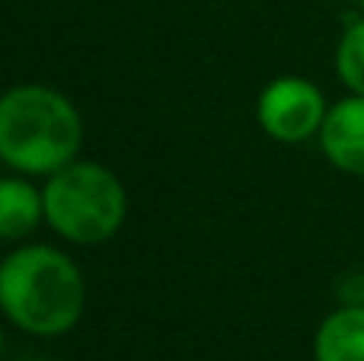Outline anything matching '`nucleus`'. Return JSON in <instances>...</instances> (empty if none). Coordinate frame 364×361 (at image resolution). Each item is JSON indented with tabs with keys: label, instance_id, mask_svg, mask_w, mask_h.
<instances>
[{
	"label": "nucleus",
	"instance_id": "obj_8",
	"mask_svg": "<svg viewBox=\"0 0 364 361\" xmlns=\"http://www.w3.org/2000/svg\"><path fill=\"white\" fill-rule=\"evenodd\" d=\"M336 74L346 83L348 93L364 96V13L361 19L346 26L336 45Z\"/></svg>",
	"mask_w": 364,
	"mask_h": 361
},
{
	"label": "nucleus",
	"instance_id": "obj_3",
	"mask_svg": "<svg viewBox=\"0 0 364 361\" xmlns=\"http://www.w3.org/2000/svg\"><path fill=\"white\" fill-rule=\"evenodd\" d=\"M45 224L58 237L80 247L112 240L128 215V195L122 179L93 160H74L51 173L42 189Z\"/></svg>",
	"mask_w": 364,
	"mask_h": 361
},
{
	"label": "nucleus",
	"instance_id": "obj_7",
	"mask_svg": "<svg viewBox=\"0 0 364 361\" xmlns=\"http://www.w3.org/2000/svg\"><path fill=\"white\" fill-rule=\"evenodd\" d=\"M314 361H364V304H342L314 336Z\"/></svg>",
	"mask_w": 364,
	"mask_h": 361
},
{
	"label": "nucleus",
	"instance_id": "obj_1",
	"mask_svg": "<svg viewBox=\"0 0 364 361\" xmlns=\"http://www.w3.org/2000/svg\"><path fill=\"white\" fill-rule=\"evenodd\" d=\"M87 304V281L68 253L45 243L19 247L0 262V311L29 336L74 330Z\"/></svg>",
	"mask_w": 364,
	"mask_h": 361
},
{
	"label": "nucleus",
	"instance_id": "obj_6",
	"mask_svg": "<svg viewBox=\"0 0 364 361\" xmlns=\"http://www.w3.org/2000/svg\"><path fill=\"white\" fill-rule=\"evenodd\" d=\"M45 221V195L38 185L19 176L0 179V240H23Z\"/></svg>",
	"mask_w": 364,
	"mask_h": 361
},
{
	"label": "nucleus",
	"instance_id": "obj_4",
	"mask_svg": "<svg viewBox=\"0 0 364 361\" xmlns=\"http://www.w3.org/2000/svg\"><path fill=\"white\" fill-rule=\"evenodd\" d=\"M326 96L314 80L297 74L275 77L265 83L256 102V122L272 141L282 144H301V141L320 138L326 122Z\"/></svg>",
	"mask_w": 364,
	"mask_h": 361
},
{
	"label": "nucleus",
	"instance_id": "obj_9",
	"mask_svg": "<svg viewBox=\"0 0 364 361\" xmlns=\"http://www.w3.org/2000/svg\"><path fill=\"white\" fill-rule=\"evenodd\" d=\"M358 4H361V13H364V0H358Z\"/></svg>",
	"mask_w": 364,
	"mask_h": 361
},
{
	"label": "nucleus",
	"instance_id": "obj_5",
	"mask_svg": "<svg viewBox=\"0 0 364 361\" xmlns=\"http://www.w3.org/2000/svg\"><path fill=\"white\" fill-rule=\"evenodd\" d=\"M320 147L336 170L364 179V96L333 102L320 128Z\"/></svg>",
	"mask_w": 364,
	"mask_h": 361
},
{
	"label": "nucleus",
	"instance_id": "obj_2",
	"mask_svg": "<svg viewBox=\"0 0 364 361\" xmlns=\"http://www.w3.org/2000/svg\"><path fill=\"white\" fill-rule=\"evenodd\" d=\"M83 122L64 93L19 83L0 96V160L23 176H51L74 163Z\"/></svg>",
	"mask_w": 364,
	"mask_h": 361
},
{
	"label": "nucleus",
	"instance_id": "obj_10",
	"mask_svg": "<svg viewBox=\"0 0 364 361\" xmlns=\"http://www.w3.org/2000/svg\"><path fill=\"white\" fill-rule=\"evenodd\" d=\"M0 345H4V336H0Z\"/></svg>",
	"mask_w": 364,
	"mask_h": 361
}]
</instances>
